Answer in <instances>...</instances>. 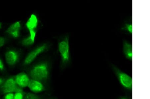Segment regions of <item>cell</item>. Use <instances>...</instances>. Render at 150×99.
Segmentation results:
<instances>
[{
  "instance_id": "obj_3",
  "label": "cell",
  "mask_w": 150,
  "mask_h": 99,
  "mask_svg": "<svg viewBox=\"0 0 150 99\" xmlns=\"http://www.w3.org/2000/svg\"><path fill=\"white\" fill-rule=\"evenodd\" d=\"M112 68L118 80L123 87L127 90H132L133 82L132 77L125 72L121 71L114 65H113Z\"/></svg>"
},
{
  "instance_id": "obj_6",
  "label": "cell",
  "mask_w": 150,
  "mask_h": 99,
  "mask_svg": "<svg viewBox=\"0 0 150 99\" xmlns=\"http://www.w3.org/2000/svg\"><path fill=\"white\" fill-rule=\"evenodd\" d=\"M15 78L17 84L22 88L28 87L30 80L28 75L24 72L17 74Z\"/></svg>"
},
{
  "instance_id": "obj_13",
  "label": "cell",
  "mask_w": 150,
  "mask_h": 99,
  "mask_svg": "<svg viewBox=\"0 0 150 99\" xmlns=\"http://www.w3.org/2000/svg\"><path fill=\"white\" fill-rule=\"evenodd\" d=\"M122 30L130 35L132 34V24L129 23H126L122 27Z\"/></svg>"
},
{
  "instance_id": "obj_15",
  "label": "cell",
  "mask_w": 150,
  "mask_h": 99,
  "mask_svg": "<svg viewBox=\"0 0 150 99\" xmlns=\"http://www.w3.org/2000/svg\"><path fill=\"white\" fill-rule=\"evenodd\" d=\"M24 95L23 93H16L14 95V99H23Z\"/></svg>"
},
{
  "instance_id": "obj_19",
  "label": "cell",
  "mask_w": 150,
  "mask_h": 99,
  "mask_svg": "<svg viewBox=\"0 0 150 99\" xmlns=\"http://www.w3.org/2000/svg\"><path fill=\"white\" fill-rule=\"evenodd\" d=\"M5 80L0 77V86H1L4 83Z\"/></svg>"
},
{
  "instance_id": "obj_8",
  "label": "cell",
  "mask_w": 150,
  "mask_h": 99,
  "mask_svg": "<svg viewBox=\"0 0 150 99\" xmlns=\"http://www.w3.org/2000/svg\"><path fill=\"white\" fill-rule=\"evenodd\" d=\"M6 62L10 66L15 65L18 61L19 56L18 53L13 50L7 52L5 55Z\"/></svg>"
},
{
  "instance_id": "obj_14",
  "label": "cell",
  "mask_w": 150,
  "mask_h": 99,
  "mask_svg": "<svg viewBox=\"0 0 150 99\" xmlns=\"http://www.w3.org/2000/svg\"><path fill=\"white\" fill-rule=\"evenodd\" d=\"M23 99H42L36 94L32 93H27L24 95Z\"/></svg>"
},
{
  "instance_id": "obj_21",
  "label": "cell",
  "mask_w": 150,
  "mask_h": 99,
  "mask_svg": "<svg viewBox=\"0 0 150 99\" xmlns=\"http://www.w3.org/2000/svg\"><path fill=\"white\" fill-rule=\"evenodd\" d=\"M1 24L0 23V28H1Z\"/></svg>"
},
{
  "instance_id": "obj_4",
  "label": "cell",
  "mask_w": 150,
  "mask_h": 99,
  "mask_svg": "<svg viewBox=\"0 0 150 99\" xmlns=\"http://www.w3.org/2000/svg\"><path fill=\"white\" fill-rule=\"evenodd\" d=\"M58 49L61 57L62 64L67 63L70 59V50L69 39L66 37L59 42Z\"/></svg>"
},
{
  "instance_id": "obj_2",
  "label": "cell",
  "mask_w": 150,
  "mask_h": 99,
  "mask_svg": "<svg viewBox=\"0 0 150 99\" xmlns=\"http://www.w3.org/2000/svg\"><path fill=\"white\" fill-rule=\"evenodd\" d=\"M0 91L4 94L18 92L23 93V88L17 84L15 76L12 77L5 80L4 83L0 86Z\"/></svg>"
},
{
  "instance_id": "obj_16",
  "label": "cell",
  "mask_w": 150,
  "mask_h": 99,
  "mask_svg": "<svg viewBox=\"0 0 150 99\" xmlns=\"http://www.w3.org/2000/svg\"><path fill=\"white\" fill-rule=\"evenodd\" d=\"M14 93H9L6 94L4 97V99H14Z\"/></svg>"
},
{
  "instance_id": "obj_7",
  "label": "cell",
  "mask_w": 150,
  "mask_h": 99,
  "mask_svg": "<svg viewBox=\"0 0 150 99\" xmlns=\"http://www.w3.org/2000/svg\"><path fill=\"white\" fill-rule=\"evenodd\" d=\"M28 87L31 91L35 93L42 92L45 89V87L42 82L33 79L30 80Z\"/></svg>"
},
{
  "instance_id": "obj_5",
  "label": "cell",
  "mask_w": 150,
  "mask_h": 99,
  "mask_svg": "<svg viewBox=\"0 0 150 99\" xmlns=\"http://www.w3.org/2000/svg\"><path fill=\"white\" fill-rule=\"evenodd\" d=\"M48 45L44 44L36 48L27 55L24 62V65L27 66L31 63L39 55L46 50Z\"/></svg>"
},
{
  "instance_id": "obj_10",
  "label": "cell",
  "mask_w": 150,
  "mask_h": 99,
  "mask_svg": "<svg viewBox=\"0 0 150 99\" xmlns=\"http://www.w3.org/2000/svg\"><path fill=\"white\" fill-rule=\"evenodd\" d=\"M122 51L126 58L132 60V46L129 41L124 40L123 42Z\"/></svg>"
},
{
  "instance_id": "obj_12",
  "label": "cell",
  "mask_w": 150,
  "mask_h": 99,
  "mask_svg": "<svg viewBox=\"0 0 150 99\" xmlns=\"http://www.w3.org/2000/svg\"><path fill=\"white\" fill-rule=\"evenodd\" d=\"M30 35L24 38L22 41V44L25 46H29L32 45L34 43L36 32L35 30L29 31Z\"/></svg>"
},
{
  "instance_id": "obj_11",
  "label": "cell",
  "mask_w": 150,
  "mask_h": 99,
  "mask_svg": "<svg viewBox=\"0 0 150 99\" xmlns=\"http://www.w3.org/2000/svg\"><path fill=\"white\" fill-rule=\"evenodd\" d=\"M38 19L35 14H33L26 22V25L29 31L35 30L38 25Z\"/></svg>"
},
{
  "instance_id": "obj_9",
  "label": "cell",
  "mask_w": 150,
  "mask_h": 99,
  "mask_svg": "<svg viewBox=\"0 0 150 99\" xmlns=\"http://www.w3.org/2000/svg\"><path fill=\"white\" fill-rule=\"evenodd\" d=\"M21 24L19 21L12 24L7 30L8 35L14 38H17L20 35Z\"/></svg>"
},
{
  "instance_id": "obj_17",
  "label": "cell",
  "mask_w": 150,
  "mask_h": 99,
  "mask_svg": "<svg viewBox=\"0 0 150 99\" xmlns=\"http://www.w3.org/2000/svg\"><path fill=\"white\" fill-rule=\"evenodd\" d=\"M5 42V40L2 37H0V47L3 46Z\"/></svg>"
},
{
  "instance_id": "obj_1",
  "label": "cell",
  "mask_w": 150,
  "mask_h": 99,
  "mask_svg": "<svg viewBox=\"0 0 150 99\" xmlns=\"http://www.w3.org/2000/svg\"><path fill=\"white\" fill-rule=\"evenodd\" d=\"M30 75L31 79L43 82L49 78L50 69L47 63L42 62L35 65L31 69Z\"/></svg>"
},
{
  "instance_id": "obj_18",
  "label": "cell",
  "mask_w": 150,
  "mask_h": 99,
  "mask_svg": "<svg viewBox=\"0 0 150 99\" xmlns=\"http://www.w3.org/2000/svg\"><path fill=\"white\" fill-rule=\"evenodd\" d=\"M4 69V66L2 60L0 59V71H2Z\"/></svg>"
},
{
  "instance_id": "obj_20",
  "label": "cell",
  "mask_w": 150,
  "mask_h": 99,
  "mask_svg": "<svg viewBox=\"0 0 150 99\" xmlns=\"http://www.w3.org/2000/svg\"><path fill=\"white\" fill-rule=\"evenodd\" d=\"M120 99H129L127 98H121Z\"/></svg>"
}]
</instances>
